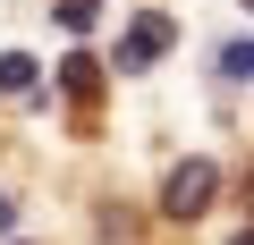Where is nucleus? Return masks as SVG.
Segmentation results:
<instances>
[{
  "label": "nucleus",
  "instance_id": "3",
  "mask_svg": "<svg viewBox=\"0 0 254 245\" xmlns=\"http://www.w3.org/2000/svg\"><path fill=\"white\" fill-rule=\"evenodd\" d=\"M60 93H76V101H93V93H102V68L68 51V59H60Z\"/></svg>",
  "mask_w": 254,
  "mask_h": 245
},
{
  "label": "nucleus",
  "instance_id": "5",
  "mask_svg": "<svg viewBox=\"0 0 254 245\" xmlns=\"http://www.w3.org/2000/svg\"><path fill=\"white\" fill-rule=\"evenodd\" d=\"M60 26H68V34H85V26H93V0H60Z\"/></svg>",
  "mask_w": 254,
  "mask_h": 245
},
{
  "label": "nucleus",
  "instance_id": "4",
  "mask_svg": "<svg viewBox=\"0 0 254 245\" xmlns=\"http://www.w3.org/2000/svg\"><path fill=\"white\" fill-rule=\"evenodd\" d=\"M0 93H34V59H17V51H0Z\"/></svg>",
  "mask_w": 254,
  "mask_h": 245
},
{
  "label": "nucleus",
  "instance_id": "1",
  "mask_svg": "<svg viewBox=\"0 0 254 245\" xmlns=\"http://www.w3.org/2000/svg\"><path fill=\"white\" fill-rule=\"evenodd\" d=\"M212 195H220V169H212V161H178L170 186H161V211H170V220H195Z\"/></svg>",
  "mask_w": 254,
  "mask_h": 245
},
{
  "label": "nucleus",
  "instance_id": "6",
  "mask_svg": "<svg viewBox=\"0 0 254 245\" xmlns=\"http://www.w3.org/2000/svg\"><path fill=\"white\" fill-rule=\"evenodd\" d=\"M0 228H9V195H0Z\"/></svg>",
  "mask_w": 254,
  "mask_h": 245
},
{
  "label": "nucleus",
  "instance_id": "2",
  "mask_svg": "<svg viewBox=\"0 0 254 245\" xmlns=\"http://www.w3.org/2000/svg\"><path fill=\"white\" fill-rule=\"evenodd\" d=\"M161 51H170V17H161V9H144L136 26H127V34H119V51H110V59H119L127 76H144V68H153Z\"/></svg>",
  "mask_w": 254,
  "mask_h": 245
}]
</instances>
